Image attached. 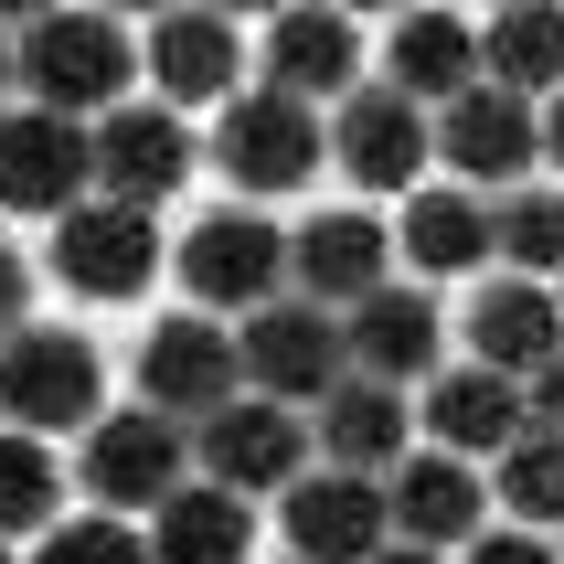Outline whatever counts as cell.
Masks as SVG:
<instances>
[{"instance_id":"obj_1","label":"cell","mask_w":564,"mask_h":564,"mask_svg":"<svg viewBox=\"0 0 564 564\" xmlns=\"http://www.w3.org/2000/svg\"><path fill=\"white\" fill-rule=\"evenodd\" d=\"M11 75H22L32 107H54V118H107L128 96V75H139V43H128L118 11H43V22H22V43H11Z\"/></svg>"},{"instance_id":"obj_38","label":"cell","mask_w":564,"mask_h":564,"mask_svg":"<svg viewBox=\"0 0 564 564\" xmlns=\"http://www.w3.org/2000/svg\"><path fill=\"white\" fill-rule=\"evenodd\" d=\"M107 11H118V22H128V11H182V0H107Z\"/></svg>"},{"instance_id":"obj_8","label":"cell","mask_w":564,"mask_h":564,"mask_svg":"<svg viewBox=\"0 0 564 564\" xmlns=\"http://www.w3.org/2000/svg\"><path fill=\"white\" fill-rule=\"evenodd\" d=\"M96 182V118L11 107L0 118V214H75Z\"/></svg>"},{"instance_id":"obj_25","label":"cell","mask_w":564,"mask_h":564,"mask_svg":"<svg viewBox=\"0 0 564 564\" xmlns=\"http://www.w3.org/2000/svg\"><path fill=\"white\" fill-rule=\"evenodd\" d=\"M405 267H426V278H458V267H490V203H479L469 182H437V192H415L405 203Z\"/></svg>"},{"instance_id":"obj_9","label":"cell","mask_w":564,"mask_h":564,"mask_svg":"<svg viewBox=\"0 0 564 564\" xmlns=\"http://www.w3.org/2000/svg\"><path fill=\"white\" fill-rule=\"evenodd\" d=\"M54 278L75 288V299H139V288L160 278V224L150 203H75V214H54Z\"/></svg>"},{"instance_id":"obj_41","label":"cell","mask_w":564,"mask_h":564,"mask_svg":"<svg viewBox=\"0 0 564 564\" xmlns=\"http://www.w3.org/2000/svg\"><path fill=\"white\" fill-rule=\"evenodd\" d=\"M0 564H22V554H11V543H0Z\"/></svg>"},{"instance_id":"obj_3","label":"cell","mask_w":564,"mask_h":564,"mask_svg":"<svg viewBox=\"0 0 564 564\" xmlns=\"http://www.w3.org/2000/svg\"><path fill=\"white\" fill-rule=\"evenodd\" d=\"M235 351H246V394H278V405H319V394L351 373L341 310H319V299H299V288H278L267 310H246Z\"/></svg>"},{"instance_id":"obj_11","label":"cell","mask_w":564,"mask_h":564,"mask_svg":"<svg viewBox=\"0 0 564 564\" xmlns=\"http://www.w3.org/2000/svg\"><path fill=\"white\" fill-rule=\"evenodd\" d=\"M288 543H299V564H373L394 543L383 479L373 469H299L288 479Z\"/></svg>"},{"instance_id":"obj_22","label":"cell","mask_w":564,"mask_h":564,"mask_svg":"<svg viewBox=\"0 0 564 564\" xmlns=\"http://www.w3.org/2000/svg\"><path fill=\"white\" fill-rule=\"evenodd\" d=\"M543 351H564V299L543 278H501L469 299V362L490 373H533Z\"/></svg>"},{"instance_id":"obj_5","label":"cell","mask_w":564,"mask_h":564,"mask_svg":"<svg viewBox=\"0 0 564 564\" xmlns=\"http://www.w3.org/2000/svg\"><path fill=\"white\" fill-rule=\"evenodd\" d=\"M214 160H224V182L235 192H288V182H310L319 160H330V128L310 118V96H278V86H256V96H224V128H214Z\"/></svg>"},{"instance_id":"obj_33","label":"cell","mask_w":564,"mask_h":564,"mask_svg":"<svg viewBox=\"0 0 564 564\" xmlns=\"http://www.w3.org/2000/svg\"><path fill=\"white\" fill-rule=\"evenodd\" d=\"M22 299H32V267L11 246H0V341H11V330H22Z\"/></svg>"},{"instance_id":"obj_2","label":"cell","mask_w":564,"mask_h":564,"mask_svg":"<svg viewBox=\"0 0 564 564\" xmlns=\"http://www.w3.org/2000/svg\"><path fill=\"white\" fill-rule=\"evenodd\" d=\"M0 415L32 426V437H75L107 415V362H96L86 330H43L22 319L11 341H0Z\"/></svg>"},{"instance_id":"obj_4","label":"cell","mask_w":564,"mask_h":564,"mask_svg":"<svg viewBox=\"0 0 564 564\" xmlns=\"http://www.w3.org/2000/svg\"><path fill=\"white\" fill-rule=\"evenodd\" d=\"M182 288H192V310H267L288 288V224L278 214H256V203H235V214H203L182 235Z\"/></svg>"},{"instance_id":"obj_6","label":"cell","mask_w":564,"mask_h":564,"mask_svg":"<svg viewBox=\"0 0 564 564\" xmlns=\"http://www.w3.org/2000/svg\"><path fill=\"white\" fill-rule=\"evenodd\" d=\"M182 479H192V426H182V415L128 405V415H96V426H86V490H96V511H160Z\"/></svg>"},{"instance_id":"obj_21","label":"cell","mask_w":564,"mask_h":564,"mask_svg":"<svg viewBox=\"0 0 564 564\" xmlns=\"http://www.w3.org/2000/svg\"><path fill=\"white\" fill-rule=\"evenodd\" d=\"M256 554V501L224 479H182L150 522V564H246Z\"/></svg>"},{"instance_id":"obj_24","label":"cell","mask_w":564,"mask_h":564,"mask_svg":"<svg viewBox=\"0 0 564 564\" xmlns=\"http://www.w3.org/2000/svg\"><path fill=\"white\" fill-rule=\"evenodd\" d=\"M479 75L511 96H554L564 86V0H501L479 32Z\"/></svg>"},{"instance_id":"obj_17","label":"cell","mask_w":564,"mask_h":564,"mask_svg":"<svg viewBox=\"0 0 564 564\" xmlns=\"http://www.w3.org/2000/svg\"><path fill=\"white\" fill-rule=\"evenodd\" d=\"M341 341H351V373L415 383V373H437L447 330H437V299H426V288H394V278H383L373 299H351V310H341Z\"/></svg>"},{"instance_id":"obj_19","label":"cell","mask_w":564,"mask_h":564,"mask_svg":"<svg viewBox=\"0 0 564 564\" xmlns=\"http://www.w3.org/2000/svg\"><path fill=\"white\" fill-rule=\"evenodd\" d=\"M351 75H362V32H351V11H330V0H310V11H278L267 22V86L278 96H351Z\"/></svg>"},{"instance_id":"obj_16","label":"cell","mask_w":564,"mask_h":564,"mask_svg":"<svg viewBox=\"0 0 564 564\" xmlns=\"http://www.w3.org/2000/svg\"><path fill=\"white\" fill-rule=\"evenodd\" d=\"M383 256H394V235L373 214H310L288 235V288L319 299V310H351V299L383 288Z\"/></svg>"},{"instance_id":"obj_39","label":"cell","mask_w":564,"mask_h":564,"mask_svg":"<svg viewBox=\"0 0 564 564\" xmlns=\"http://www.w3.org/2000/svg\"><path fill=\"white\" fill-rule=\"evenodd\" d=\"M330 11H405V0H330Z\"/></svg>"},{"instance_id":"obj_35","label":"cell","mask_w":564,"mask_h":564,"mask_svg":"<svg viewBox=\"0 0 564 564\" xmlns=\"http://www.w3.org/2000/svg\"><path fill=\"white\" fill-rule=\"evenodd\" d=\"M543 160L564 171V86H554V107H543Z\"/></svg>"},{"instance_id":"obj_18","label":"cell","mask_w":564,"mask_h":564,"mask_svg":"<svg viewBox=\"0 0 564 564\" xmlns=\"http://www.w3.org/2000/svg\"><path fill=\"white\" fill-rule=\"evenodd\" d=\"M405 437H415L405 383H383V373H341L330 394H319V426H310V447L330 458V469H373V479L405 458Z\"/></svg>"},{"instance_id":"obj_12","label":"cell","mask_w":564,"mask_h":564,"mask_svg":"<svg viewBox=\"0 0 564 564\" xmlns=\"http://www.w3.org/2000/svg\"><path fill=\"white\" fill-rule=\"evenodd\" d=\"M437 160L458 171V182H522L543 160V118H533V96H511V86H458L437 107Z\"/></svg>"},{"instance_id":"obj_26","label":"cell","mask_w":564,"mask_h":564,"mask_svg":"<svg viewBox=\"0 0 564 564\" xmlns=\"http://www.w3.org/2000/svg\"><path fill=\"white\" fill-rule=\"evenodd\" d=\"M394 86L426 107V96H458V86H479V32L458 22V11H405L394 22Z\"/></svg>"},{"instance_id":"obj_31","label":"cell","mask_w":564,"mask_h":564,"mask_svg":"<svg viewBox=\"0 0 564 564\" xmlns=\"http://www.w3.org/2000/svg\"><path fill=\"white\" fill-rule=\"evenodd\" d=\"M522 405H533L543 437H564V351H543L533 373H522Z\"/></svg>"},{"instance_id":"obj_40","label":"cell","mask_w":564,"mask_h":564,"mask_svg":"<svg viewBox=\"0 0 564 564\" xmlns=\"http://www.w3.org/2000/svg\"><path fill=\"white\" fill-rule=\"evenodd\" d=\"M11 86H22V75H11V32H0V96H11Z\"/></svg>"},{"instance_id":"obj_32","label":"cell","mask_w":564,"mask_h":564,"mask_svg":"<svg viewBox=\"0 0 564 564\" xmlns=\"http://www.w3.org/2000/svg\"><path fill=\"white\" fill-rule=\"evenodd\" d=\"M458 564H564V554L543 533H469V554H458Z\"/></svg>"},{"instance_id":"obj_34","label":"cell","mask_w":564,"mask_h":564,"mask_svg":"<svg viewBox=\"0 0 564 564\" xmlns=\"http://www.w3.org/2000/svg\"><path fill=\"white\" fill-rule=\"evenodd\" d=\"M373 564H447V554H437V543H405V533H394V543H383Z\"/></svg>"},{"instance_id":"obj_15","label":"cell","mask_w":564,"mask_h":564,"mask_svg":"<svg viewBox=\"0 0 564 564\" xmlns=\"http://www.w3.org/2000/svg\"><path fill=\"white\" fill-rule=\"evenodd\" d=\"M479 511H490V490H479V469L469 458H458V447H426V458H394V469H383V522H394V533L405 543H469L479 533Z\"/></svg>"},{"instance_id":"obj_20","label":"cell","mask_w":564,"mask_h":564,"mask_svg":"<svg viewBox=\"0 0 564 564\" xmlns=\"http://www.w3.org/2000/svg\"><path fill=\"white\" fill-rule=\"evenodd\" d=\"M522 426H533V405H522V373L458 362V373H437V383H426V437H447L458 458H501Z\"/></svg>"},{"instance_id":"obj_13","label":"cell","mask_w":564,"mask_h":564,"mask_svg":"<svg viewBox=\"0 0 564 564\" xmlns=\"http://www.w3.org/2000/svg\"><path fill=\"white\" fill-rule=\"evenodd\" d=\"M96 182H107V203H171V192L192 182V128H182V107H107L96 118Z\"/></svg>"},{"instance_id":"obj_27","label":"cell","mask_w":564,"mask_h":564,"mask_svg":"<svg viewBox=\"0 0 564 564\" xmlns=\"http://www.w3.org/2000/svg\"><path fill=\"white\" fill-rule=\"evenodd\" d=\"M54 501H64L54 447L32 437V426H11V437H0V543L32 533V522H54Z\"/></svg>"},{"instance_id":"obj_37","label":"cell","mask_w":564,"mask_h":564,"mask_svg":"<svg viewBox=\"0 0 564 564\" xmlns=\"http://www.w3.org/2000/svg\"><path fill=\"white\" fill-rule=\"evenodd\" d=\"M203 11H224V22H235V11H288V0H203Z\"/></svg>"},{"instance_id":"obj_30","label":"cell","mask_w":564,"mask_h":564,"mask_svg":"<svg viewBox=\"0 0 564 564\" xmlns=\"http://www.w3.org/2000/svg\"><path fill=\"white\" fill-rule=\"evenodd\" d=\"M32 564H150V533H128L118 511L107 522H54L32 543Z\"/></svg>"},{"instance_id":"obj_14","label":"cell","mask_w":564,"mask_h":564,"mask_svg":"<svg viewBox=\"0 0 564 564\" xmlns=\"http://www.w3.org/2000/svg\"><path fill=\"white\" fill-rule=\"evenodd\" d=\"M426 150H437V128H426V107L405 86H373V96L351 86L341 118H330V160H341L351 182H373V192H405L426 171Z\"/></svg>"},{"instance_id":"obj_23","label":"cell","mask_w":564,"mask_h":564,"mask_svg":"<svg viewBox=\"0 0 564 564\" xmlns=\"http://www.w3.org/2000/svg\"><path fill=\"white\" fill-rule=\"evenodd\" d=\"M150 75H160V96H235L246 43H235L224 11L182 0V11H160V32H150Z\"/></svg>"},{"instance_id":"obj_7","label":"cell","mask_w":564,"mask_h":564,"mask_svg":"<svg viewBox=\"0 0 564 564\" xmlns=\"http://www.w3.org/2000/svg\"><path fill=\"white\" fill-rule=\"evenodd\" d=\"M139 394H150L160 415H182V426H203L214 405H235V394H246L235 330H224L214 310H171L150 341H139Z\"/></svg>"},{"instance_id":"obj_36","label":"cell","mask_w":564,"mask_h":564,"mask_svg":"<svg viewBox=\"0 0 564 564\" xmlns=\"http://www.w3.org/2000/svg\"><path fill=\"white\" fill-rule=\"evenodd\" d=\"M54 0H0V32H22V22H43Z\"/></svg>"},{"instance_id":"obj_29","label":"cell","mask_w":564,"mask_h":564,"mask_svg":"<svg viewBox=\"0 0 564 564\" xmlns=\"http://www.w3.org/2000/svg\"><path fill=\"white\" fill-rule=\"evenodd\" d=\"M490 246H501V267H533V278H543V267H564V192H511V203H501V214H490Z\"/></svg>"},{"instance_id":"obj_28","label":"cell","mask_w":564,"mask_h":564,"mask_svg":"<svg viewBox=\"0 0 564 564\" xmlns=\"http://www.w3.org/2000/svg\"><path fill=\"white\" fill-rule=\"evenodd\" d=\"M501 511H522V522H564V437L522 426V437L501 447Z\"/></svg>"},{"instance_id":"obj_10","label":"cell","mask_w":564,"mask_h":564,"mask_svg":"<svg viewBox=\"0 0 564 564\" xmlns=\"http://www.w3.org/2000/svg\"><path fill=\"white\" fill-rule=\"evenodd\" d=\"M192 458H203V479H224V490L256 501V490H288V479L310 469V426L278 394H235V405H214L192 426Z\"/></svg>"}]
</instances>
